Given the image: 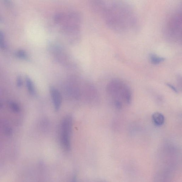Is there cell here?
<instances>
[{
	"instance_id": "obj_1",
	"label": "cell",
	"mask_w": 182,
	"mask_h": 182,
	"mask_svg": "<svg viewBox=\"0 0 182 182\" xmlns=\"http://www.w3.org/2000/svg\"><path fill=\"white\" fill-rule=\"evenodd\" d=\"M108 94L116 98H122L127 104L131 101V90L126 84L119 79H114L111 81L107 86Z\"/></svg>"
},
{
	"instance_id": "obj_2",
	"label": "cell",
	"mask_w": 182,
	"mask_h": 182,
	"mask_svg": "<svg viewBox=\"0 0 182 182\" xmlns=\"http://www.w3.org/2000/svg\"><path fill=\"white\" fill-rule=\"evenodd\" d=\"M72 119L70 116L64 118L61 126V140L62 146L65 150L69 151L71 148V136Z\"/></svg>"
},
{
	"instance_id": "obj_3",
	"label": "cell",
	"mask_w": 182,
	"mask_h": 182,
	"mask_svg": "<svg viewBox=\"0 0 182 182\" xmlns=\"http://www.w3.org/2000/svg\"><path fill=\"white\" fill-rule=\"evenodd\" d=\"M50 92L54 108L56 111H58L60 108L62 103L60 92L57 89L53 86L50 88Z\"/></svg>"
},
{
	"instance_id": "obj_4",
	"label": "cell",
	"mask_w": 182,
	"mask_h": 182,
	"mask_svg": "<svg viewBox=\"0 0 182 182\" xmlns=\"http://www.w3.org/2000/svg\"><path fill=\"white\" fill-rule=\"evenodd\" d=\"M152 119L153 123L158 126L163 125L165 122L164 116L162 113L159 112H156L153 114Z\"/></svg>"
},
{
	"instance_id": "obj_5",
	"label": "cell",
	"mask_w": 182,
	"mask_h": 182,
	"mask_svg": "<svg viewBox=\"0 0 182 182\" xmlns=\"http://www.w3.org/2000/svg\"><path fill=\"white\" fill-rule=\"evenodd\" d=\"M26 83L28 90L29 93L32 96H34L35 94L34 84L30 79L27 76L26 78Z\"/></svg>"
},
{
	"instance_id": "obj_6",
	"label": "cell",
	"mask_w": 182,
	"mask_h": 182,
	"mask_svg": "<svg viewBox=\"0 0 182 182\" xmlns=\"http://www.w3.org/2000/svg\"><path fill=\"white\" fill-rule=\"evenodd\" d=\"M150 59L151 63L155 65H158L165 60L164 58L158 56L153 54L150 55Z\"/></svg>"
},
{
	"instance_id": "obj_7",
	"label": "cell",
	"mask_w": 182,
	"mask_h": 182,
	"mask_svg": "<svg viewBox=\"0 0 182 182\" xmlns=\"http://www.w3.org/2000/svg\"><path fill=\"white\" fill-rule=\"evenodd\" d=\"M15 56L18 58L22 59H26L28 58V55L25 52L22 50H19L16 51Z\"/></svg>"
},
{
	"instance_id": "obj_8",
	"label": "cell",
	"mask_w": 182,
	"mask_h": 182,
	"mask_svg": "<svg viewBox=\"0 0 182 182\" xmlns=\"http://www.w3.org/2000/svg\"><path fill=\"white\" fill-rule=\"evenodd\" d=\"M5 35L2 31L0 30V48L5 49Z\"/></svg>"
},
{
	"instance_id": "obj_9",
	"label": "cell",
	"mask_w": 182,
	"mask_h": 182,
	"mask_svg": "<svg viewBox=\"0 0 182 182\" xmlns=\"http://www.w3.org/2000/svg\"><path fill=\"white\" fill-rule=\"evenodd\" d=\"M23 82L22 76L20 75L18 76L16 79V85L18 87H21L22 86Z\"/></svg>"
},
{
	"instance_id": "obj_10",
	"label": "cell",
	"mask_w": 182,
	"mask_h": 182,
	"mask_svg": "<svg viewBox=\"0 0 182 182\" xmlns=\"http://www.w3.org/2000/svg\"><path fill=\"white\" fill-rule=\"evenodd\" d=\"M167 85L169 86V87L171 88V89L174 91V92L176 93L177 92V90L176 89L174 86L172 85H171V84H167Z\"/></svg>"
},
{
	"instance_id": "obj_11",
	"label": "cell",
	"mask_w": 182,
	"mask_h": 182,
	"mask_svg": "<svg viewBox=\"0 0 182 182\" xmlns=\"http://www.w3.org/2000/svg\"><path fill=\"white\" fill-rule=\"evenodd\" d=\"M2 21V19L1 17H0V22H1Z\"/></svg>"
}]
</instances>
